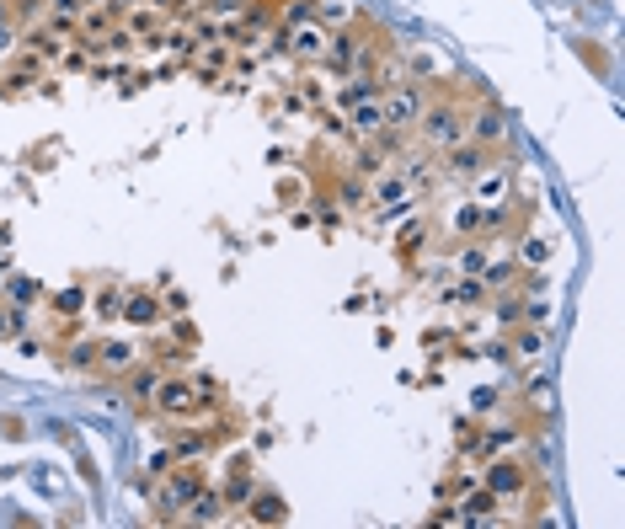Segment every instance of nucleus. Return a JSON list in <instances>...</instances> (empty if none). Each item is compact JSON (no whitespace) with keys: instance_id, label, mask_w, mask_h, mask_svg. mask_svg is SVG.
<instances>
[{"instance_id":"nucleus-1","label":"nucleus","mask_w":625,"mask_h":529,"mask_svg":"<svg viewBox=\"0 0 625 529\" xmlns=\"http://www.w3.org/2000/svg\"><path fill=\"white\" fill-rule=\"evenodd\" d=\"M150 412L177 417V423H193V417H203L198 380H193V375H161V385H155V396H150Z\"/></svg>"},{"instance_id":"nucleus-2","label":"nucleus","mask_w":625,"mask_h":529,"mask_svg":"<svg viewBox=\"0 0 625 529\" xmlns=\"http://www.w3.org/2000/svg\"><path fill=\"white\" fill-rule=\"evenodd\" d=\"M417 134H423L428 150H449L455 139H465V107L460 102H428L423 118H417Z\"/></svg>"},{"instance_id":"nucleus-3","label":"nucleus","mask_w":625,"mask_h":529,"mask_svg":"<svg viewBox=\"0 0 625 529\" xmlns=\"http://www.w3.org/2000/svg\"><path fill=\"white\" fill-rule=\"evenodd\" d=\"M385 129L390 134H406V129H417V118H423V107H428V91L417 86V81H396V86H385Z\"/></svg>"},{"instance_id":"nucleus-4","label":"nucleus","mask_w":625,"mask_h":529,"mask_svg":"<svg viewBox=\"0 0 625 529\" xmlns=\"http://www.w3.org/2000/svg\"><path fill=\"white\" fill-rule=\"evenodd\" d=\"M369 204L380 214H406L417 204V188L401 177V171H380V177H369Z\"/></svg>"},{"instance_id":"nucleus-5","label":"nucleus","mask_w":625,"mask_h":529,"mask_svg":"<svg viewBox=\"0 0 625 529\" xmlns=\"http://www.w3.org/2000/svg\"><path fill=\"white\" fill-rule=\"evenodd\" d=\"M161 481H166V487H161V497H155V519H171V508H187L203 492V476L198 471H177V465H171Z\"/></svg>"},{"instance_id":"nucleus-6","label":"nucleus","mask_w":625,"mask_h":529,"mask_svg":"<svg viewBox=\"0 0 625 529\" xmlns=\"http://www.w3.org/2000/svg\"><path fill=\"white\" fill-rule=\"evenodd\" d=\"M524 487H529V465L513 460L508 449H503V460L487 465V492H497V497H519Z\"/></svg>"},{"instance_id":"nucleus-7","label":"nucleus","mask_w":625,"mask_h":529,"mask_svg":"<svg viewBox=\"0 0 625 529\" xmlns=\"http://www.w3.org/2000/svg\"><path fill=\"white\" fill-rule=\"evenodd\" d=\"M326 38H332V33H326V27H316V22H300L289 38L278 33V43H284V49L300 59V65H316V59H326Z\"/></svg>"},{"instance_id":"nucleus-8","label":"nucleus","mask_w":625,"mask_h":529,"mask_svg":"<svg viewBox=\"0 0 625 529\" xmlns=\"http://www.w3.org/2000/svg\"><path fill=\"white\" fill-rule=\"evenodd\" d=\"M444 166L455 171V177H481V171H487V145H476V139H455V145L444 150Z\"/></svg>"},{"instance_id":"nucleus-9","label":"nucleus","mask_w":625,"mask_h":529,"mask_svg":"<svg viewBox=\"0 0 625 529\" xmlns=\"http://www.w3.org/2000/svg\"><path fill=\"white\" fill-rule=\"evenodd\" d=\"M118 27H123L129 38L145 43L150 33H161V27H166V11H161V6H150V0H139V6H129V11L118 17Z\"/></svg>"},{"instance_id":"nucleus-10","label":"nucleus","mask_w":625,"mask_h":529,"mask_svg":"<svg viewBox=\"0 0 625 529\" xmlns=\"http://www.w3.org/2000/svg\"><path fill=\"white\" fill-rule=\"evenodd\" d=\"M134 359H139L134 337H102V342H97V369H107V375H123V369H134Z\"/></svg>"},{"instance_id":"nucleus-11","label":"nucleus","mask_w":625,"mask_h":529,"mask_svg":"<svg viewBox=\"0 0 625 529\" xmlns=\"http://www.w3.org/2000/svg\"><path fill=\"white\" fill-rule=\"evenodd\" d=\"M503 134H508V118L497 113V107H481V113H465V139H476V145H497Z\"/></svg>"},{"instance_id":"nucleus-12","label":"nucleus","mask_w":625,"mask_h":529,"mask_svg":"<svg viewBox=\"0 0 625 529\" xmlns=\"http://www.w3.org/2000/svg\"><path fill=\"white\" fill-rule=\"evenodd\" d=\"M246 519H252V524H289V503H284V497H278V492H252V497H246Z\"/></svg>"},{"instance_id":"nucleus-13","label":"nucleus","mask_w":625,"mask_h":529,"mask_svg":"<svg viewBox=\"0 0 625 529\" xmlns=\"http://www.w3.org/2000/svg\"><path fill=\"white\" fill-rule=\"evenodd\" d=\"M348 129L358 139H380L385 134V107L380 97H364V102H353V118H348Z\"/></svg>"},{"instance_id":"nucleus-14","label":"nucleus","mask_w":625,"mask_h":529,"mask_svg":"<svg viewBox=\"0 0 625 529\" xmlns=\"http://www.w3.org/2000/svg\"><path fill=\"white\" fill-rule=\"evenodd\" d=\"M551 294H535V289H524L519 294V321L524 326H551Z\"/></svg>"},{"instance_id":"nucleus-15","label":"nucleus","mask_w":625,"mask_h":529,"mask_svg":"<svg viewBox=\"0 0 625 529\" xmlns=\"http://www.w3.org/2000/svg\"><path fill=\"white\" fill-rule=\"evenodd\" d=\"M123 321H134V326H150L155 316H161V300L155 294H123V310H118Z\"/></svg>"},{"instance_id":"nucleus-16","label":"nucleus","mask_w":625,"mask_h":529,"mask_svg":"<svg viewBox=\"0 0 625 529\" xmlns=\"http://www.w3.org/2000/svg\"><path fill=\"white\" fill-rule=\"evenodd\" d=\"M503 353H513V359H540L545 353V326H519Z\"/></svg>"},{"instance_id":"nucleus-17","label":"nucleus","mask_w":625,"mask_h":529,"mask_svg":"<svg viewBox=\"0 0 625 529\" xmlns=\"http://www.w3.org/2000/svg\"><path fill=\"white\" fill-rule=\"evenodd\" d=\"M187 519H193V524H214V519H225V497L203 487L193 503H187Z\"/></svg>"},{"instance_id":"nucleus-18","label":"nucleus","mask_w":625,"mask_h":529,"mask_svg":"<svg viewBox=\"0 0 625 529\" xmlns=\"http://www.w3.org/2000/svg\"><path fill=\"white\" fill-rule=\"evenodd\" d=\"M209 449H214V433H198V428H187V433H177L171 455H177V460H203Z\"/></svg>"},{"instance_id":"nucleus-19","label":"nucleus","mask_w":625,"mask_h":529,"mask_svg":"<svg viewBox=\"0 0 625 529\" xmlns=\"http://www.w3.org/2000/svg\"><path fill=\"white\" fill-rule=\"evenodd\" d=\"M0 294H6L11 305H22V310H33L43 300V284L38 278H11V284H0Z\"/></svg>"},{"instance_id":"nucleus-20","label":"nucleus","mask_w":625,"mask_h":529,"mask_svg":"<svg viewBox=\"0 0 625 529\" xmlns=\"http://www.w3.org/2000/svg\"><path fill=\"white\" fill-rule=\"evenodd\" d=\"M449 230H455V236H465V241L481 236V204H476V198H471V204H460L455 214H449Z\"/></svg>"},{"instance_id":"nucleus-21","label":"nucleus","mask_w":625,"mask_h":529,"mask_svg":"<svg viewBox=\"0 0 625 529\" xmlns=\"http://www.w3.org/2000/svg\"><path fill=\"white\" fill-rule=\"evenodd\" d=\"M513 444H519V428L513 423H497V428L481 433V455H503V449H513Z\"/></svg>"},{"instance_id":"nucleus-22","label":"nucleus","mask_w":625,"mask_h":529,"mask_svg":"<svg viewBox=\"0 0 625 529\" xmlns=\"http://www.w3.org/2000/svg\"><path fill=\"white\" fill-rule=\"evenodd\" d=\"M97 342L102 337H75L70 348H65V364L70 369H97Z\"/></svg>"},{"instance_id":"nucleus-23","label":"nucleus","mask_w":625,"mask_h":529,"mask_svg":"<svg viewBox=\"0 0 625 529\" xmlns=\"http://www.w3.org/2000/svg\"><path fill=\"white\" fill-rule=\"evenodd\" d=\"M155 385H161V369H134V375H129V401H139V407H150Z\"/></svg>"},{"instance_id":"nucleus-24","label":"nucleus","mask_w":625,"mask_h":529,"mask_svg":"<svg viewBox=\"0 0 625 529\" xmlns=\"http://www.w3.org/2000/svg\"><path fill=\"white\" fill-rule=\"evenodd\" d=\"M91 300H86V284H70V289H59L54 294V316H81Z\"/></svg>"},{"instance_id":"nucleus-25","label":"nucleus","mask_w":625,"mask_h":529,"mask_svg":"<svg viewBox=\"0 0 625 529\" xmlns=\"http://www.w3.org/2000/svg\"><path fill=\"white\" fill-rule=\"evenodd\" d=\"M337 198H342L348 209H364V204H369V177H342V182H337Z\"/></svg>"},{"instance_id":"nucleus-26","label":"nucleus","mask_w":625,"mask_h":529,"mask_svg":"<svg viewBox=\"0 0 625 529\" xmlns=\"http://www.w3.org/2000/svg\"><path fill=\"white\" fill-rule=\"evenodd\" d=\"M449 300H455L460 310H471V305H481V300H487V284H481V278H460V284L449 289Z\"/></svg>"},{"instance_id":"nucleus-27","label":"nucleus","mask_w":625,"mask_h":529,"mask_svg":"<svg viewBox=\"0 0 625 529\" xmlns=\"http://www.w3.org/2000/svg\"><path fill=\"white\" fill-rule=\"evenodd\" d=\"M513 278H519V262H492V268H487V278H481V284H487V289H513Z\"/></svg>"},{"instance_id":"nucleus-28","label":"nucleus","mask_w":625,"mask_h":529,"mask_svg":"<svg viewBox=\"0 0 625 529\" xmlns=\"http://www.w3.org/2000/svg\"><path fill=\"white\" fill-rule=\"evenodd\" d=\"M577 59H583V65H593V75H609V54H604L593 38H577Z\"/></svg>"},{"instance_id":"nucleus-29","label":"nucleus","mask_w":625,"mask_h":529,"mask_svg":"<svg viewBox=\"0 0 625 529\" xmlns=\"http://www.w3.org/2000/svg\"><path fill=\"white\" fill-rule=\"evenodd\" d=\"M497 503H503L497 492H471V497H465V519H492Z\"/></svg>"},{"instance_id":"nucleus-30","label":"nucleus","mask_w":625,"mask_h":529,"mask_svg":"<svg viewBox=\"0 0 625 529\" xmlns=\"http://www.w3.org/2000/svg\"><path fill=\"white\" fill-rule=\"evenodd\" d=\"M59 54H65V38H59L54 27L49 33H33V59H59Z\"/></svg>"},{"instance_id":"nucleus-31","label":"nucleus","mask_w":625,"mask_h":529,"mask_svg":"<svg viewBox=\"0 0 625 529\" xmlns=\"http://www.w3.org/2000/svg\"><path fill=\"white\" fill-rule=\"evenodd\" d=\"M545 257H551V246H545L540 236H529V241L519 246V268H545Z\"/></svg>"},{"instance_id":"nucleus-32","label":"nucleus","mask_w":625,"mask_h":529,"mask_svg":"<svg viewBox=\"0 0 625 529\" xmlns=\"http://www.w3.org/2000/svg\"><path fill=\"white\" fill-rule=\"evenodd\" d=\"M519 294H524V289H503V294H497V305H492L497 321H508V326L519 321Z\"/></svg>"},{"instance_id":"nucleus-33","label":"nucleus","mask_w":625,"mask_h":529,"mask_svg":"<svg viewBox=\"0 0 625 529\" xmlns=\"http://www.w3.org/2000/svg\"><path fill=\"white\" fill-rule=\"evenodd\" d=\"M423 241H428V225H423V220L401 230V252H406V257H412V252H423Z\"/></svg>"},{"instance_id":"nucleus-34","label":"nucleus","mask_w":625,"mask_h":529,"mask_svg":"<svg viewBox=\"0 0 625 529\" xmlns=\"http://www.w3.org/2000/svg\"><path fill=\"white\" fill-rule=\"evenodd\" d=\"M27 326V310L22 305H11V310H0V337H17Z\"/></svg>"},{"instance_id":"nucleus-35","label":"nucleus","mask_w":625,"mask_h":529,"mask_svg":"<svg viewBox=\"0 0 625 529\" xmlns=\"http://www.w3.org/2000/svg\"><path fill=\"white\" fill-rule=\"evenodd\" d=\"M278 198H284V204L294 209V204L305 198V182H300V177H284V182H278Z\"/></svg>"},{"instance_id":"nucleus-36","label":"nucleus","mask_w":625,"mask_h":529,"mask_svg":"<svg viewBox=\"0 0 625 529\" xmlns=\"http://www.w3.org/2000/svg\"><path fill=\"white\" fill-rule=\"evenodd\" d=\"M97 310H102V316H118V310H123V289H102L97 294Z\"/></svg>"},{"instance_id":"nucleus-37","label":"nucleus","mask_w":625,"mask_h":529,"mask_svg":"<svg viewBox=\"0 0 625 529\" xmlns=\"http://www.w3.org/2000/svg\"><path fill=\"white\" fill-rule=\"evenodd\" d=\"M481 193L487 198H508V171L497 177V171H487V182H481Z\"/></svg>"},{"instance_id":"nucleus-38","label":"nucleus","mask_w":625,"mask_h":529,"mask_svg":"<svg viewBox=\"0 0 625 529\" xmlns=\"http://www.w3.org/2000/svg\"><path fill=\"white\" fill-rule=\"evenodd\" d=\"M321 11H326L332 22H353V6H348V0H321Z\"/></svg>"},{"instance_id":"nucleus-39","label":"nucleus","mask_w":625,"mask_h":529,"mask_svg":"<svg viewBox=\"0 0 625 529\" xmlns=\"http://www.w3.org/2000/svg\"><path fill=\"white\" fill-rule=\"evenodd\" d=\"M171 337H177V348H193V342H198V326H193V321H177V326H171Z\"/></svg>"},{"instance_id":"nucleus-40","label":"nucleus","mask_w":625,"mask_h":529,"mask_svg":"<svg viewBox=\"0 0 625 529\" xmlns=\"http://www.w3.org/2000/svg\"><path fill=\"white\" fill-rule=\"evenodd\" d=\"M171 465H177V455H171V449H155V455H150V476H166Z\"/></svg>"},{"instance_id":"nucleus-41","label":"nucleus","mask_w":625,"mask_h":529,"mask_svg":"<svg viewBox=\"0 0 625 529\" xmlns=\"http://www.w3.org/2000/svg\"><path fill=\"white\" fill-rule=\"evenodd\" d=\"M11 38H17V33H11V11H0V54L11 49Z\"/></svg>"},{"instance_id":"nucleus-42","label":"nucleus","mask_w":625,"mask_h":529,"mask_svg":"<svg viewBox=\"0 0 625 529\" xmlns=\"http://www.w3.org/2000/svg\"><path fill=\"white\" fill-rule=\"evenodd\" d=\"M460 268H481V246H460Z\"/></svg>"},{"instance_id":"nucleus-43","label":"nucleus","mask_w":625,"mask_h":529,"mask_svg":"<svg viewBox=\"0 0 625 529\" xmlns=\"http://www.w3.org/2000/svg\"><path fill=\"white\" fill-rule=\"evenodd\" d=\"M166 310H177V316H187V294H182V289H171V294H166Z\"/></svg>"}]
</instances>
